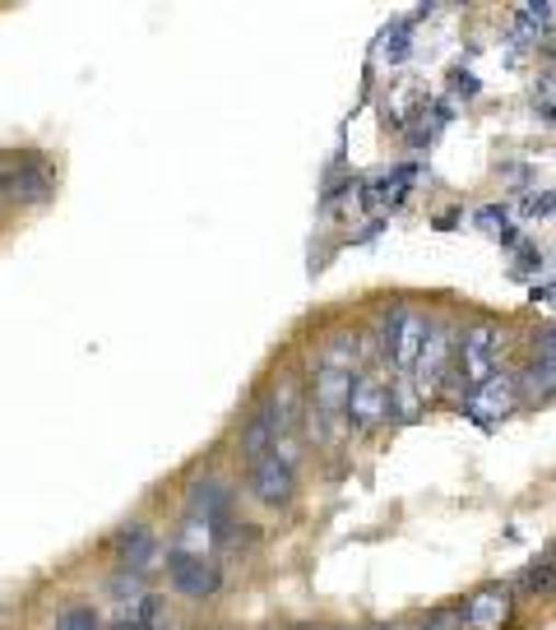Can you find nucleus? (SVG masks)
Returning <instances> with one entry per match:
<instances>
[{
    "label": "nucleus",
    "instance_id": "6",
    "mask_svg": "<svg viewBox=\"0 0 556 630\" xmlns=\"http://www.w3.org/2000/svg\"><path fill=\"white\" fill-rule=\"evenodd\" d=\"M390 422V381L381 371H357L352 389H348V408H344V427L352 431H375Z\"/></svg>",
    "mask_w": 556,
    "mask_h": 630
},
{
    "label": "nucleus",
    "instance_id": "8",
    "mask_svg": "<svg viewBox=\"0 0 556 630\" xmlns=\"http://www.w3.org/2000/svg\"><path fill=\"white\" fill-rule=\"evenodd\" d=\"M246 487H251V497L260 501V505L283 510V505H292V497H297V468L283 464L278 455H265V459H255V464L246 468Z\"/></svg>",
    "mask_w": 556,
    "mask_h": 630
},
{
    "label": "nucleus",
    "instance_id": "21",
    "mask_svg": "<svg viewBox=\"0 0 556 630\" xmlns=\"http://www.w3.org/2000/svg\"><path fill=\"white\" fill-rule=\"evenodd\" d=\"M533 302H552V306H556V283H547V288H533Z\"/></svg>",
    "mask_w": 556,
    "mask_h": 630
},
{
    "label": "nucleus",
    "instance_id": "11",
    "mask_svg": "<svg viewBox=\"0 0 556 630\" xmlns=\"http://www.w3.org/2000/svg\"><path fill=\"white\" fill-rule=\"evenodd\" d=\"M514 612V588L510 584H487L478 594H468L460 603V621L464 630H501Z\"/></svg>",
    "mask_w": 556,
    "mask_h": 630
},
{
    "label": "nucleus",
    "instance_id": "4",
    "mask_svg": "<svg viewBox=\"0 0 556 630\" xmlns=\"http://www.w3.org/2000/svg\"><path fill=\"white\" fill-rule=\"evenodd\" d=\"M163 570H167V588L176 598L190 603H209L223 588V565L213 557H186V551H163Z\"/></svg>",
    "mask_w": 556,
    "mask_h": 630
},
{
    "label": "nucleus",
    "instance_id": "23",
    "mask_svg": "<svg viewBox=\"0 0 556 630\" xmlns=\"http://www.w3.org/2000/svg\"><path fill=\"white\" fill-rule=\"evenodd\" d=\"M288 630H325V626H288Z\"/></svg>",
    "mask_w": 556,
    "mask_h": 630
},
{
    "label": "nucleus",
    "instance_id": "20",
    "mask_svg": "<svg viewBox=\"0 0 556 630\" xmlns=\"http://www.w3.org/2000/svg\"><path fill=\"white\" fill-rule=\"evenodd\" d=\"M478 223H483V228H491V223H506V209H501V205H487V209H478Z\"/></svg>",
    "mask_w": 556,
    "mask_h": 630
},
{
    "label": "nucleus",
    "instance_id": "1",
    "mask_svg": "<svg viewBox=\"0 0 556 630\" xmlns=\"http://www.w3.org/2000/svg\"><path fill=\"white\" fill-rule=\"evenodd\" d=\"M501 325H491V320H478V325H468L460 339H454V381L468 389H478L483 381L496 376V352H501Z\"/></svg>",
    "mask_w": 556,
    "mask_h": 630
},
{
    "label": "nucleus",
    "instance_id": "17",
    "mask_svg": "<svg viewBox=\"0 0 556 630\" xmlns=\"http://www.w3.org/2000/svg\"><path fill=\"white\" fill-rule=\"evenodd\" d=\"M413 630H464V621H460V607H436V612H427V617L417 621Z\"/></svg>",
    "mask_w": 556,
    "mask_h": 630
},
{
    "label": "nucleus",
    "instance_id": "13",
    "mask_svg": "<svg viewBox=\"0 0 556 630\" xmlns=\"http://www.w3.org/2000/svg\"><path fill=\"white\" fill-rule=\"evenodd\" d=\"M51 630H107V617L97 612L93 603H66L61 612L51 617Z\"/></svg>",
    "mask_w": 556,
    "mask_h": 630
},
{
    "label": "nucleus",
    "instance_id": "5",
    "mask_svg": "<svg viewBox=\"0 0 556 630\" xmlns=\"http://www.w3.org/2000/svg\"><path fill=\"white\" fill-rule=\"evenodd\" d=\"M450 362H454V329L445 320H431L427 339H422V348H417V358H413V371H408L417 399H427V394H436L445 385Z\"/></svg>",
    "mask_w": 556,
    "mask_h": 630
},
{
    "label": "nucleus",
    "instance_id": "14",
    "mask_svg": "<svg viewBox=\"0 0 556 630\" xmlns=\"http://www.w3.org/2000/svg\"><path fill=\"white\" fill-rule=\"evenodd\" d=\"M510 588H524V594H552V588H556V547L547 551L543 561H533Z\"/></svg>",
    "mask_w": 556,
    "mask_h": 630
},
{
    "label": "nucleus",
    "instance_id": "2",
    "mask_svg": "<svg viewBox=\"0 0 556 630\" xmlns=\"http://www.w3.org/2000/svg\"><path fill=\"white\" fill-rule=\"evenodd\" d=\"M427 315L422 311H413L408 302H394L385 311V320H381V348H385V358L390 366L399 371V376H408L413 371V358H417V348H422L427 339Z\"/></svg>",
    "mask_w": 556,
    "mask_h": 630
},
{
    "label": "nucleus",
    "instance_id": "10",
    "mask_svg": "<svg viewBox=\"0 0 556 630\" xmlns=\"http://www.w3.org/2000/svg\"><path fill=\"white\" fill-rule=\"evenodd\" d=\"M514 399H520V389H514V376H501V371H496L491 381H483L478 389L464 394V399H460V412H464V418H473L478 427H491V422H501L506 412L514 408Z\"/></svg>",
    "mask_w": 556,
    "mask_h": 630
},
{
    "label": "nucleus",
    "instance_id": "22",
    "mask_svg": "<svg viewBox=\"0 0 556 630\" xmlns=\"http://www.w3.org/2000/svg\"><path fill=\"white\" fill-rule=\"evenodd\" d=\"M371 630H413V626H404V621H381V626H371Z\"/></svg>",
    "mask_w": 556,
    "mask_h": 630
},
{
    "label": "nucleus",
    "instance_id": "18",
    "mask_svg": "<svg viewBox=\"0 0 556 630\" xmlns=\"http://www.w3.org/2000/svg\"><path fill=\"white\" fill-rule=\"evenodd\" d=\"M450 89L464 93V97H473V93H478V79H473L468 70H450Z\"/></svg>",
    "mask_w": 556,
    "mask_h": 630
},
{
    "label": "nucleus",
    "instance_id": "9",
    "mask_svg": "<svg viewBox=\"0 0 556 630\" xmlns=\"http://www.w3.org/2000/svg\"><path fill=\"white\" fill-rule=\"evenodd\" d=\"M283 441V427H278V408H274V394L269 399H260L251 412H246V422H242V436H236V455L246 459V468L255 459H265L274 455V445Z\"/></svg>",
    "mask_w": 556,
    "mask_h": 630
},
{
    "label": "nucleus",
    "instance_id": "3",
    "mask_svg": "<svg viewBox=\"0 0 556 630\" xmlns=\"http://www.w3.org/2000/svg\"><path fill=\"white\" fill-rule=\"evenodd\" d=\"M112 561L126 580H144L153 565H163V538L153 534L149 520H130L112 534Z\"/></svg>",
    "mask_w": 556,
    "mask_h": 630
},
{
    "label": "nucleus",
    "instance_id": "19",
    "mask_svg": "<svg viewBox=\"0 0 556 630\" xmlns=\"http://www.w3.org/2000/svg\"><path fill=\"white\" fill-rule=\"evenodd\" d=\"M538 358H552L556 362V325L547 334H538Z\"/></svg>",
    "mask_w": 556,
    "mask_h": 630
},
{
    "label": "nucleus",
    "instance_id": "7",
    "mask_svg": "<svg viewBox=\"0 0 556 630\" xmlns=\"http://www.w3.org/2000/svg\"><path fill=\"white\" fill-rule=\"evenodd\" d=\"M56 195V172L43 153H10V205H47Z\"/></svg>",
    "mask_w": 556,
    "mask_h": 630
},
{
    "label": "nucleus",
    "instance_id": "12",
    "mask_svg": "<svg viewBox=\"0 0 556 630\" xmlns=\"http://www.w3.org/2000/svg\"><path fill=\"white\" fill-rule=\"evenodd\" d=\"M514 389H520L529 404H556V362L533 358L520 376H514Z\"/></svg>",
    "mask_w": 556,
    "mask_h": 630
},
{
    "label": "nucleus",
    "instance_id": "15",
    "mask_svg": "<svg viewBox=\"0 0 556 630\" xmlns=\"http://www.w3.org/2000/svg\"><path fill=\"white\" fill-rule=\"evenodd\" d=\"M547 19H552V10L543 5V0H529V5H524L520 14H514V33L529 37V33H538V28L547 24Z\"/></svg>",
    "mask_w": 556,
    "mask_h": 630
},
{
    "label": "nucleus",
    "instance_id": "16",
    "mask_svg": "<svg viewBox=\"0 0 556 630\" xmlns=\"http://www.w3.org/2000/svg\"><path fill=\"white\" fill-rule=\"evenodd\" d=\"M413 24H417V19H399V24L385 33V61H390V66L408 56V33H413Z\"/></svg>",
    "mask_w": 556,
    "mask_h": 630
}]
</instances>
